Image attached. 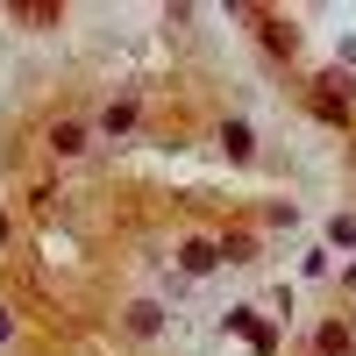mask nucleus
<instances>
[{"label": "nucleus", "mask_w": 356, "mask_h": 356, "mask_svg": "<svg viewBox=\"0 0 356 356\" xmlns=\"http://www.w3.org/2000/svg\"><path fill=\"white\" fill-rule=\"evenodd\" d=\"M50 150H57V157H79V150H86V129H79V122H57V129H50Z\"/></svg>", "instance_id": "1"}]
</instances>
